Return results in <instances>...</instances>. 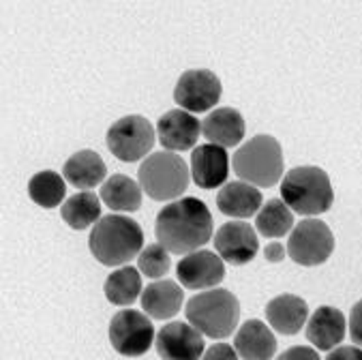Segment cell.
<instances>
[{
  "mask_svg": "<svg viewBox=\"0 0 362 360\" xmlns=\"http://www.w3.org/2000/svg\"><path fill=\"white\" fill-rule=\"evenodd\" d=\"M255 230L266 238H281L294 230V212L283 199H268L255 217Z\"/></svg>",
  "mask_w": 362,
  "mask_h": 360,
  "instance_id": "obj_26",
  "label": "cell"
},
{
  "mask_svg": "<svg viewBox=\"0 0 362 360\" xmlns=\"http://www.w3.org/2000/svg\"><path fill=\"white\" fill-rule=\"evenodd\" d=\"M62 176L76 189H93L107 176V166L95 151H80L64 161Z\"/></svg>",
  "mask_w": 362,
  "mask_h": 360,
  "instance_id": "obj_22",
  "label": "cell"
},
{
  "mask_svg": "<svg viewBox=\"0 0 362 360\" xmlns=\"http://www.w3.org/2000/svg\"><path fill=\"white\" fill-rule=\"evenodd\" d=\"M105 298L116 307H129L141 294V274L133 266L116 268L103 285Z\"/></svg>",
  "mask_w": 362,
  "mask_h": 360,
  "instance_id": "obj_25",
  "label": "cell"
},
{
  "mask_svg": "<svg viewBox=\"0 0 362 360\" xmlns=\"http://www.w3.org/2000/svg\"><path fill=\"white\" fill-rule=\"evenodd\" d=\"M276 360H320V354L309 345H294L285 349Z\"/></svg>",
  "mask_w": 362,
  "mask_h": 360,
  "instance_id": "obj_31",
  "label": "cell"
},
{
  "mask_svg": "<svg viewBox=\"0 0 362 360\" xmlns=\"http://www.w3.org/2000/svg\"><path fill=\"white\" fill-rule=\"evenodd\" d=\"M28 195L41 208L60 206L64 199V176L52 170L37 172L28 182Z\"/></svg>",
  "mask_w": 362,
  "mask_h": 360,
  "instance_id": "obj_27",
  "label": "cell"
},
{
  "mask_svg": "<svg viewBox=\"0 0 362 360\" xmlns=\"http://www.w3.org/2000/svg\"><path fill=\"white\" fill-rule=\"evenodd\" d=\"M281 199L303 217H315L330 210L334 191L328 174L315 166H300L285 174L281 180Z\"/></svg>",
  "mask_w": 362,
  "mask_h": 360,
  "instance_id": "obj_3",
  "label": "cell"
},
{
  "mask_svg": "<svg viewBox=\"0 0 362 360\" xmlns=\"http://www.w3.org/2000/svg\"><path fill=\"white\" fill-rule=\"evenodd\" d=\"M264 255H266L268 262L276 264V262H281V260L285 257V247H283L281 243H270V245L264 249Z\"/></svg>",
  "mask_w": 362,
  "mask_h": 360,
  "instance_id": "obj_33",
  "label": "cell"
},
{
  "mask_svg": "<svg viewBox=\"0 0 362 360\" xmlns=\"http://www.w3.org/2000/svg\"><path fill=\"white\" fill-rule=\"evenodd\" d=\"M216 206H219V210L228 214V217L247 219V217H253L255 212H259V208L264 206V197L259 189H255L253 185L245 180H232V182H226L223 189H219Z\"/></svg>",
  "mask_w": 362,
  "mask_h": 360,
  "instance_id": "obj_17",
  "label": "cell"
},
{
  "mask_svg": "<svg viewBox=\"0 0 362 360\" xmlns=\"http://www.w3.org/2000/svg\"><path fill=\"white\" fill-rule=\"evenodd\" d=\"M345 315L334 307H320L307 322V339L315 349L332 352L345 337Z\"/></svg>",
  "mask_w": 362,
  "mask_h": 360,
  "instance_id": "obj_18",
  "label": "cell"
},
{
  "mask_svg": "<svg viewBox=\"0 0 362 360\" xmlns=\"http://www.w3.org/2000/svg\"><path fill=\"white\" fill-rule=\"evenodd\" d=\"M176 274L187 290H212L226 279V264L221 255L199 249L176 264Z\"/></svg>",
  "mask_w": 362,
  "mask_h": 360,
  "instance_id": "obj_11",
  "label": "cell"
},
{
  "mask_svg": "<svg viewBox=\"0 0 362 360\" xmlns=\"http://www.w3.org/2000/svg\"><path fill=\"white\" fill-rule=\"evenodd\" d=\"M110 343L112 347L129 358L141 356L155 343V328L146 313L124 309L110 320Z\"/></svg>",
  "mask_w": 362,
  "mask_h": 360,
  "instance_id": "obj_9",
  "label": "cell"
},
{
  "mask_svg": "<svg viewBox=\"0 0 362 360\" xmlns=\"http://www.w3.org/2000/svg\"><path fill=\"white\" fill-rule=\"evenodd\" d=\"M187 320L202 335L210 339H226L234 335L240 318L238 298L223 287H212L208 292L195 294L185 307Z\"/></svg>",
  "mask_w": 362,
  "mask_h": 360,
  "instance_id": "obj_4",
  "label": "cell"
},
{
  "mask_svg": "<svg viewBox=\"0 0 362 360\" xmlns=\"http://www.w3.org/2000/svg\"><path fill=\"white\" fill-rule=\"evenodd\" d=\"M155 347L163 360H199L204 356V337L191 324L170 322L159 330Z\"/></svg>",
  "mask_w": 362,
  "mask_h": 360,
  "instance_id": "obj_13",
  "label": "cell"
},
{
  "mask_svg": "<svg viewBox=\"0 0 362 360\" xmlns=\"http://www.w3.org/2000/svg\"><path fill=\"white\" fill-rule=\"evenodd\" d=\"M182 307V290L172 279H159L141 292V309L153 320H170Z\"/></svg>",
  "mask_w": 362,
  "mask_h": 360,
  "instance_id": "obj_20",
  "label": "cell"
},
{
  "mask_svg": "<svg viewBox=\"0 0 362 360\" xmlns=\"http://www.w3.org/2000/svg\"><path fill=\"white\" fill-rule=\"evenodd\" d=\"M189 178L191 172L185 159L170 151L148 155L137 170V182L141 191L157 202H176L189 187Z\"/></svg>",
  "mask_w": 362,
  "mask_h": 360,
  "instance_id": "obj_6",
  "label": "cell"
},
{
  "mask_svg": "<svg viewBox=\"0 0 362 360\" xmlns=\"http://www.w3.org/2000/svg\"><path fill=\"white\" fill-rule=\"evenodd\" d=\"M232 166L238 178L253 187H272L283 176V151L276 137L255 135L236 151Z\"/></svg>",
  "mask_w": 362,
  "mask_h": 360,
  "instance_id": "obj_5",
  "label": "cell"
},
{
  "mask_svg": "<svg viewBox=\"0 0 362 360\" xmlns=\"http://www.w3.org/2000/svg\"><path fill=\"white\" fill-rule=\"evenodd\" d=\"M334 249V236L330 228L320 219H303L294 226L287 240V253L300 266L324 264Z\"/></svg>",
  "mask_w": 362,
  "mask_h": 360,
  "instance_id": "obj_8",
  "label": "cell"
},
{
  "mask_svg": "<svg viewBox=\"0 0 362 360\" xmlns=\"http://www.w3.org/2000/svg\"><path fill=\"white\" fill-rule=\"evenodd\" d=\"M234 349L243 360H270L276 352V339L259 320H247L234 341Z\"/></svg>",
  "mask_w": 362,
  "mask_h": 360,
  "instance_id": "obj_21",
  "label": "cell"
},
{
  "mask_svg": "<svg viewBox=\"0 0 362 360\" xmlns=\"http://www.w3.org/2000/svg\"><path fill=\"white\" fill-rule=\"evenodd\" d=\"M230 174V159L226 149L216 144H202L191 155V176L202 189H216L226 185Z\"/></svg>",
  "mask_w": 362,
  "mask_h": 360,
  "instance_id": "obj_14",
  "label": "cell"
},
{
  "mask_svg": "<svg viewBox=\"0 0 362 360\" xmlns=\"http://www.w3.org/2000/svg\"><path fill=\"white\" fill-rule=\"evenodd\" d=\"M202 124L199 120L185 110H170L157 122V137L161 146L172 151H189L195 146Z\"/></svg>",
  "mask_w": 362,
  "mask_h": 360,
  "instance_id": "obj_15",
  "label": "cell"
},
{
  "mask_svg": "<svg viewBox=\"0 0 362 360\" xmlns=\"http://www.w3.org/2000/svg\"><path fill=\"white\" fill-rule=\"evenodd\" d=\"M221 99V80L210 69H191L178 78L174 101L185 112H208Z\"/></svg>",
  "mask_w": 362,
  "mask_h": 360,
  "instance_id": "obj_10",
  "label": "cell"
},
{
  "mask_svg": "<svg viewBox=\"0 0 362 360\" xmlns=\"http://www.w3.org/2000/svg\"><path fill=\"white\" fill-rule=\"evenodd\" d=\"M101 202L114 212H135L141 206V187L124 174H114L101 187Z\"/></svg>",
  "mask_w": 362,
  "mask_h": 360,
  "instance_id": "obj_23",
  "label": "cell"
},
{
  "mask_svg": "<svg viewBox=\"0 0 362 360\" xmlns=\"http://www.w3.org/2000/svg\"><path fill=\"white\" fill-rule=\"evenodd\" d=\"M349 337L356 345L362 347V301H358L354 307H351V313H349Z\"/></svg>",
  "mask_w": 362,
  "mask_h": 360,
  "instance_id": "obj_30",
  "label": "cell"
},
{
  "mask_svg": "<svg viewBox=\"0 0 362 360\" xmlns=\"http://www.w3.org/2000/svg\"><path fill=\"white\" fill-rule=\"evenodd\" d=\"M266 318L270 326L281 335H296L303 330L309 318L305 298L296 294H281L266 305Z\"/></svg>",
  "mask_w": 362,
  "mask_h": 360,
  "instance_id": "obj_19",
  "label": "cell"
},
{
  "mask_svg": "<svg viewBox=\"0 0 362 360\" xmlns=\"http://www.w3.org/2000/svg\"><path fill=\"white\" fill-rule=\"evenodd\" d=\"M238 352L228 343H214L202 356V360H238Z\"/></svg>",
  "mask_w": 362,
  "mask_h": 360,
  "instance_id": "obj_29",
  "label": "cell"
},
{
  "mask_svg": "<svg viewBox=\"0 0 362 360\" xmlns=\"http://www.w3.org/2000/svg\"><path fill=\"white\" fill-rule=\"evenodd\" d=\"M155 127L151 124V120H146L139 114H129L122 116L120 120H116L105 135V144L110 153L124 161V163H133L146 157L153 146H155Z\"/></svg>",
  "mask_w": 362,
  "mask_h": 360,
  "instance_id": "obj_7",
  "label": "cell"
},
{
  "mask_svg": "<svg viewBox=\"0 0 362 360\" xmlns=\"http://www.w3.org/2000/svg\"><path fill=\"white\" fill-rule=\"evenodd\" d=\"M60 217L64 219V223L69 228H74V230L90 228L93 223H97L101 219L99 197L90 191H80L76 195H71L60 206Z\"/></svg>",
  "mask_w": 362,
  "mask_h": 360,
  "instance_id": "obj_24",
  "label": "cell"
},
{
  "mask_svg": "<svg viewBox=\"0 0 362 360\" xmlns=\"http://www.w3.org/2000/svg\"><path fill=\"white\" fill-rule=\"evenodd\" d=\"M172 262H170V251L159 245L153 243L148 247H144L141 253L137 255V270L141 274H146L148 279H161L168 274Z\"/></svg>",
  "mask_w": 362,
  "mask_h": 360,
  "instance_id": "obj_28",
  "label": "cell"
},
{
  "mask_svg": "<svg viewBox=\"0 0 362 360\" xmlns=\"http://www.w3.org/2000/svg\"><path fill=\"white\" fill-rule=\"evenodd\" d=\"M155 236L170 253L189 255L212 238V214L197 197H180L159 210Z\"/></svg>",
  "mask_w": 362,
  "mask_h": 360,
  "instance_id": "obj_1",
  "label": "cell"
},
{
  "mask_svg": "<svg viewBox=\"0 0 362 360\" xmlns=\"http://www.w3.org/2000/svg\"><path fill=\"white\" fill-rule=\"evenodd\" d=\"M214 249L219 251L221 260L232 264V266H245L249 264L257 251H259V240L257 232L253 226L245 221H230L219 228L214 234Z\"/></svg>",
  "mask_w": 362,
  "mask_h": 360,
  "instance_id": "obj_12",
  "label": "cell"
},
{
  "mask_svg": "<svg viewBox=\"0 0 362 360\" xmlns=\"http://www.w3.org/2000/svg\"><path fill=\"white\" fill-rule=\"evenodd\" d=\"M326 360H362V349L356 345H339L328 354Z\"/></svg>",
  "mask_w": 362,
  "mask_h": 360,
  "instance_id": "obj_32",
  "label": "cell"
},
{
  "mask_svg": "<svg viewBox=\"0 0 362 360\" xmlns=\"http://www.w3.org/2000/svg\"><path fill=\"white\" fill-rule=\"evenodd\" d=\"M245 118L234 108L212 110L202 122L204 137L221 149H234L236 144H240L245 137Z\"/></svg>",
  "mask_w": 362,
  "mask_h": 360,
  "instance_id": "obj_16",
  "label": "cell"
},
{
  "mask_svg": "<svg viewBox=\"0 0 362 360\" xmlns=\"http://www.w3.org/2000/svg\"><path fill=\"white\" fill-rule=\"evenodd\" d=\"M144 232L139 223H135L122 214H107L101 217L88 238L90 253L103 266H122L141 253Z\"/></svg>",
  "mask_w": 362,
  "mask_h": 360,
  "instance_id": "obj_2",
  "label": "cell"
}]
</instances>
